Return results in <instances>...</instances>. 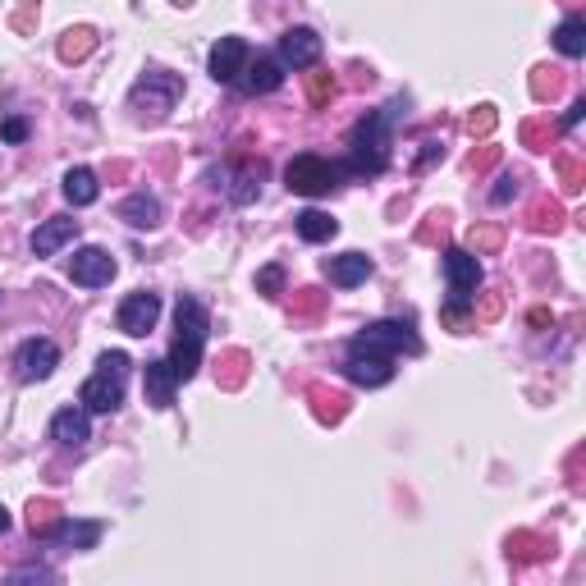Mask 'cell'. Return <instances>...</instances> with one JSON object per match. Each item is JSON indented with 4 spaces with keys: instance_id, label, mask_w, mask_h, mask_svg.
<instances>
[{
    "instance_id": "6da1fadb",
    "label": "cell",
    "mask_w": 586,
    "mask_h": 586,
    "mask_svg": "<svg viewBox=\"0 0 586 586\" xmlns=\"http://www.w3.org/2000/svg\"><path fill=\"white\" fill-rule=\"evenodd\" d=\"M408 115V101L394 97L390 106L371 110L367 120H358L353 138H348V170L353 174H380L390 165V142H394V129L399 120Z\"/></svg>"
},
{
    "instance_id": "7a4b0ae2",
    "label": "cell",
    "mask_w": 586,
    "mask_h": 586,
    "mask_svg": "<svg viewBox=\"0 0 586 586\" xmlns=\"http://www.w3.org/2000/svg\"><path fill=\"white\" fill-rule=\"evenodd\" d=\"M207 330H211L207 307L197 303V298H179V307H174V344H170V358H165L179 385H184V380H193L197 371H202Z\"/></svg>"
},
{
    "instance_id": "3957f363",
    "label": "cell",
    "mask_w": 586,
    "mask_h": 586,
    "mask_svg": "<svg viewBox=\"0 0 586 586\" xmlns=\"http://www.w3.org/2000/svg\"><path fill=\"white\" fill-rule=\"evenodd\" d=\"M394 353H422V339L408 321H371L348 339V358H390Z\"/></svg>"
},
{
    "instance_id": "277c9868",
    "label": "cell",
    "mask_w": 586,
    "mask_h": 586,
    "mask_svg": "<svg viewBox=\"0 0 586 586\" xmlns=\"http://www.w3.org/2000/svg\"><path fill=\"white\" fill-rule=\"evenodd\" d=\"M97 376L87 380L83 390H78V403H83V413H115L124 403V376H129V358L124 353H101L97 362Z\"/></svg>"
},
{
    "instance_id": "5b68a950",
    "label": "cell",
    "mask_w": 586,
    "mask_h": 586,
    "mask_svg": "<svg viewBox=\"0 0 586 586\" xmlns=\"http://www.w3.org/2000/svg\"><path fill=\"white\" fill-rule=\"evenodd\" d=\"M179 97H184V78H179V74H165V69L142 74L138 83H133V92H129L133 110H142L147 120H165V115L179 106Z\"/></svg>"
},
{
    "instance_id": "8992f818",
    "label": "cell",
    "mask_w": 586,
    "mask_h": 586,
    "mask_svg": "<svg viewBox=\"0 0 586 586\" xmlns=\"http://www.w3.org/2000/svg\"><path fill=\"white\" fill-rule=\"evenodd\" d=\"M284 184H289V193L326 197L330 188H339V165L326 161V156H316V152H303V156H293V161H289Z\"/></svg>"
},
{
    "instance_id": "52a82bcc",
    "label": "cell",
    "mask_w": 586,
    "mask_h": 586,
    "mask_svg": "<svg viewBox=\"0 0 586 586\" xmlns=\"http://www.w3.org/2000/svg\"><path fill=\"white\" fill-rule=\"evenodd\" d=\"M445 280H449V303L454 312H472L477 303V284H481V261L463 248H445Z\"/></svg>"
},
{
    "instance_id": "ba28073f",
    "label": "cell",
    "mask_w": 586,
    "mask_h": 586,
    "mask_svg": "<svg viewBox=\"0 0 586 586\" xmlns=\"http://www.w3.org/2000/svg\"><path fill=\"white\" fill-rule=\"evenodd\" d=\"M55 367H60V348H55L51 339H23L19 353H14V376H19L23 385L46 380Z\"/></svg>"
},
{
    "instance_id": "9c48e42d",
    "label": "cell",
    "mask_w": 586,
    "mask_h": 586,
    "mask_svg": "<svg viewBox=\"0 0 586 586\" xmlns=\"http://www.w3.org/2000/svg\"><path fill=\"white\" fill-rule=\"evenodd\" d=\"M115 257H110L106 248H78L74 261H69V280L83 284V289H101V284L115 280Z\"/></svg>"
},
{
    "instance_id": "30bf717a",
    "label": "cell",
    "mask_w": 586,
    "mask_h": 586,
    "mask_svg": "<svg viewBox=\"0 0 586 586\" xmlns=\"http://www.w3.org/2000/svg\"><path fill=\"white\" fill-rule=\"evenodd\" d=\"M115 321H120V330L133 339L152 335L156 321H161V298H156V293H129L120 303V316H115Z\"/></svg>"
},
{
    "instance_id": "8fae6325",
    "label": "cell",
    "mask_w": 586,
    "mask_h": 586,
    "mask_svg": "<svg viewBox=\"0 0 586 586\" xmlns=\"http://www.w3.org/2000/svg\"><path fill=\"white\" fill-rule=\"evenodd\" d=\"M284 69H316V60H321V37L312 33V28H289V33L280 37V55H275Z\"/></svg>"
},
{
    "instance_id": "7c38bea8",
    "label": "cell",
    "mask_w": 586,
    "mask_h": 586,
    "mask_svg": "<svg viewBox=\"0 0 586 586\" xmlns=\"http://www.w3.org/2000/svg\"><path fill=\"white\" fill-rule=\"evenodd\" d=\"M207 69L216 83H239V74L248 69V42H243V37H220V42L211 46Z\"/></svg>"
},
{
    "instance_id": "4fadbf2b",
    "label": "cell",
    "mask_w": 586,
    "mask_h": 586,
    "mask_svg": "<svg viewBox=\"0 0 586 586\" xmlns=\"http://www.w3.org/2000/svg\"><path fill=\"white\" fill-rule=\"evenodd\" d=\"M174 390H179V380H174V371H170V362L165 358H156V362H147L142 367V394H147V403L152 408H174Z\"/></svg>"
},
{
    "instance_id": "5bb4252c",
    "label": "cell",
    "mask_w": 586,
    "mask_h": 586,
    "mask_svg": "<svg viewBox=\"0 0 586 586\" xmlns=\"http://www.w3.org/2000/svg\"><path fill=\"white\" fill-rule=\"evenodd\" d=\"M280 83H284V65L275 55H257V60H248V69L239 74V87L248 97H266V92H275Z\"/></svg>"
},
{
    "instance_id": "9a60e30c",
    "label": "cell",
    "mask_w": 586,
    "mask_h": 586,
    "mask_svg": "<svg viewBox=\"0 0 586 586\" xmlns=\"http://www.w3.org/2000/svg\"><path fill=\"white\" fill-rule=\"evenodd\" d=\"M239 161V170L229 174V202L234 207H248V202H257L261 197V179H266V161H243V156H234Z\"/></svg>"
},
{
    "instance_id": "2e32d148",
    "label": "cell",
    "mask_w": 586,
    "mask_h": 586,
    "mask_svg": "<svg viewBox=\"0 0 586 586\" xmlns=\"http://www.w3.org/2000/svg\"><path fill=\"white\" fill-rule=\"evenodd\" d=\"M51 440L65 449H83L87 440H92V422H87L83 408H60V413L51 417Z\"/></svg>"
},
{
    "instance_id": "e0dca14e",
    "label": "cell",
    "mask_w": 586,
    "mask_h": 586,
    "mask_svg": "<svg viewBox=\"0 0 586 586\" xmlns=\"http://www.w3.org/2000/svg\"><path fill=\"white\" fill-rule=\"evenodd\" d=\"M74 234H78L74 216H51V220H42V225L33 229V252L37 257H55L65 243H74Z\"/></svg>"
},
{
    "instance_id": "ac0fdd59",
    "label": "cell",
    "mask_w": 586,
    "mask_h": 586,
    "mask_svg": "<svg viewBox=\"0 0 586 586\" xmlns=\"http://www.w3.org/2000/svg\"><path fill=\"white\" fill-rule=\"evenodd\" d=\"M307 403H312V417L321 426H339L348 417V394H339V390H330V385H307Z\"/></svg>"
},
{
    "instance_id": "d6986e66",
    "label": "cell",
    "mask_w": 586,
    "mask_h": 586,
    "mask_svg": "<svg viewBox=\"0 0 586 586\" xmlns=\"http://www.w3.org/2000/svg\"><path fill=\"white\" fill-rule=\"evenodd\" d=\"M344 376L353 380V385H362V390H380V385L394 380V362L390 358H348Z\"/></svg>"
},
{
    "instance_id": "ffe728a7",
    "label": "cell",
    "mask_w": 586,
    "mask_h": 586,
    "mask_svg": "<svg viewBox=\"0 0 586 586\" xmlns=\"http://www.w3.org/2000/svg\"><path fill=\"white\" fill-rule=\"evenodd\" d=\"M371 271H376V266H371L367 252H344V257H330L326 261L330 284H339V289H353V284H362Z\"/></svg>"
},
{
    "instance_id": "44dd1931",
    "label": "cell",
    "mask_w": 586,
    "mask_h": 586,
    "mask_svg": "<svg viewBox=\"0 0 586 586\" xmlns=\"http://www.w3.org/2000/svg\"><path fill=\"white\" fill-rule=\"evenodd\" d=\"M42 541H60V545H74V550H92L101 541V522H74V518H60Z\"/></svg>"
},
{
    "instance_id": "7402d4cb",
    "label": "cell",
    "mask_w": 586,
    "mask_h": 586,
    "mask_svg": "<svg viewBox=\"0 0 586 586\" xmlns=\"http://www.w3.org/2000/svg\"><path fill=\"white\" fill-rule=\"evenodd\" d=\"M120 220L133 229H156L161 225V202H156L152 193H133L120 202Z\"/></svg>"
},
{
    "instance_id": "603a6c76",
    "label": "cell",
    "mask_w": 586,
    "mask_h": 586,
    "mask_svg": "<svg viewBox=\"0 0 586 586\" xmlns=\"http://www.w3.org/2000/svg\"><path fill=\"white\" fill-rule=\"evenodd\" d=\"M554 554V541L541 532H513L509 536V559L513 564H541V559H550Z\"/></svg>"
},
{
    "instance_id": "cb8c5ba5",
    "label": "cell",
    "mask_w": 586,
    "mask_h": 586,
    "mask_svg": "<svg viewBox=\"0 0 586 586\" xmlns=\"http://www.w3.org/2000/svg\"><path fill=\"white\" fill-rule=\"evenodd\" d=\"M97 51V33L87 28V23H78V28H69L65 37H60V46H55V55L65 60V65H78V60H87V55Z\"/></svg>"
},
{
    "instance_id": "d4e9b609",
    "label": "cell",
    "mask_w": 586,
    "mask_h": 586,
    "mask_svg": "<svg viewBox=\"0 0 586 586\" xmlns=\"http://www.w3.org/2000/svg\"><path fill=\"white\" fill-rule=\"evenodd\" d=\"M65 197L74 202V207H92L101 197V184H97V174L87 170V165H74V170L65 174Z\"/></svg>"
},
{
    "instance_id": "484cf974",
    "label": "cell",
    "mask_w": 586,
    "mask_h": 586,
    "mask_svg": "<svg viewBox=\"0 0 586 586\" xmlns=\"http://www.w3.org/2000/svg\"><path fill=\"white\" fill-rule=\"evenodd\" d=\"M554 46L568 55V60H582L586 55V14H568L559 23V33H554Z\"/></svg>"
},
{
    "instance_id": "4316f807",
    "label": "cell",
    "mask_w": 586,
    "mask_h": 586,
    "mask_svg": "<svg viewBox=\"0 0 586 586\" xmlns=\"http://www.w3.org/2000/svg\"><path fill=\"white\" fill-rule=\"evenodd\" d=\"M248 371H252L248 353H243V348H225V353H220V367H216L220 390H239L243 380H248Z\"/></svg>"
},
{
    "instance_id": "83f0119b",
    "label": "cell",
    "mask_w": 586,
    "mask_h": 586,
    "mask_svg": "<svg viewBox=\"0 0 586 586\" xmlns=\"http://www.w3.org/2000/svg\"><path fill=\"white\" fill-rule=\"evenodd\" d=\"M298 234H303L307 243H330L339 234V220H330L326 211H316V207H307L303 216H298Z\"/></svg>"
},
{
    "instance_id": "f1b7e54d",
    "label": "cell",
    "mask_w": 586,
    "mask_h": 586,
    "mask_svg": "<svg viewBox=\"0 0 586 586\" xmlns=\"http://www.w3.org/2000/svg\"><path fill=\"white\" fill-rule=\"evenodd\" d=\"M504 248V229L500 225H472L467 229V248L472 257H490V252H500Z\"/></svg>"
},
{
    "instance_id": "f546056e",
    "label": "cell",
    "mask_w": 586,
    "mask_h": 586,
    "mask_svg": "<svg viewBox=\"0 0 586 586\" xmlns=\"http://www.w3.org/2000/svg\"><path fill=\"white\" fill-rule=\"evenodd\" d=\"M559 225H564V207L550 202V197H541V202L527 211V229H532V234H554Z\"/></svg>"
},
{
    "instance_id": "4dcf8cb0",
    "label": "cell",
    "mask_w": 586,
    "mask_h": 586,
    "mask_svg": "<svg viewBox=\"0 0 586 586\" xmlns=\"http://www.w3.org/2000/svg\"><path fill=\"white\" fill-rule=\"evenodd\" d=\"M554 170H559V188H564L568 197H577V193H582V184H586V165L577 161L573 152L554 156Z\"/></svg>"
},
{
    "instance_id": "1f68e13d",
    "label": "cell",
    "mask_w": 586,
    "mask_h": 586,
    "mask_svg": "<svg viewBox=\"0 0 586 586\" xmlns=\"http://www.w3.org/2000/svg\"><path fill=\"white\" fill-rule=\"evenodd\" d=\"M335 97H339V78L330 74V69H312V74H307V101H312V106H330Z\"/></svg>"
},
{
    "instance_id": "d6a6232c",
    "label": "cell",
    "mask_w": 586,
    "mask_h": 586,
    "mask_svg": "<svg viewBox=\"0 0 586 586\" xmlns=\"http://www.w3.org/2000/svg\"><path fill=\"white\" fill-rule=\"evenodd\" d=\"M559 92H564V69H554V65L532 69V97L536 101H554Z\"/></svg>"
},
{
    "instance_id": "836d02e7",
    "label": "cell",
    "mask_w": 586,
    "mask_h": 586,
    "mask_svg": "<svg viewBox=\"0 0 586 586\" xmlns=\"http://www.w3.org/2000/svg\"><path fill=\"white\" fill-rule=\"evenodd\" d=\"M326 303H330V293H321V289L307 284V289L293 293V316H298V321H316V316L326 312Z\"/></svg>"
},
{
    "instance_id": "e575fe53",
    "label": "cell",
    "mask_w": 586,
    "mask_h": 586,
    "mask_svg": "<svg viewBox=\"0 0 586 586\" xmlns=\"http://www.w3.org/2000/svg\"><path fill=\"white\" fill-rule=\"evenodd\" d=\"M55 522H60V504H55V500H33V504H28V527H33L37 541L51 532Z\"/></svg>"
},
{
    "instance_id": "d590c367",
    "label": "cell",
    "mask_w": 586,
    "mask_h": 586,
    "mask_svg": "<svg viewBox=\"0 0 586 586\" xmlns=\"http://www.w3.org/2000/svg\"><path fill=\"white\" fill-rule=\"evenodd\" d=\"M500 316H504V293L500 289L481 293V303H472V326H495Z\"/></svg>"
},
{
    "instance_id": "8d00e7d4",
    "label": "cell",
    "mask_w": 586,
    "mask_h": 586,
    "mask_svg": "<svg viewBox=\"0 0 586 586\" xmlns=\"http://www.w3.org/2000/svg\"><path fill=\"white\" fill-rule=\"evenodd\" d=\"M449 239V211H435V216H426V225L417 229V243H426V248H435V243Z\"/></svg>"
},
{
    "instance_id": "74e56055",
    "label": "cell",
    "mask_w": 586,
    "mask_h": 586,
    "mask_svg": "<svg viewBox=\"0 0 586 586\" xmlns=\"http://www.w3.org/2000/svg\"><path fill=\"white\" fill-rule=\"evenodd\" d=\"M495 124H500V110L495 106H477L472 115H467V133H472V138H490Z\"/></svg>"
},
{
    "instance_id": "f35d334b",
    "label": "cell",
    "mask_w": 586,
    "mask_h": 586,
    "mask_svg": "<svg viewBox=\"0 0 586 586\" xmlns=\"http://www.w3.org/2000/svg\"><path fill=\"white\" fill-rule=\"evenodd\" d=\"M522 147H532V152H550V147H554V133L545 129V124L527 120V124H522Z\"/></svg>"
},
{
    "instance_id": "ab89813d",
    "label": "cell",
    "mask_w": 586,
    "mask_h": 586,
    "mask_svg": "<svg viewBox=\"0 0 586 586\" xmlns=\"http://www.w3.org/2000/svg\"><path fill=\"white\" fill-rule=\"evenodd\" d=\"M500 147H490V142H486V147H477V152H472V156H467V170H472V174H490V170H495V165H500Z\"/></svg>"
},
{
    "instance_id": "60d3db41",
    "label": "cell",
    "mask_w": 586,
    "mask_h": 586,
    "mask_svg": "<svg viewBox=\"0 0 586 586\" xmlns=\"http://www.w3.org/2000/svg\"><path fill=\"white\" fill-rule=\"evenodd\" d=\"M257 293L280 298V293H284V266H266V271H257Z\"/></svg>"
},
{
    "instance_id": "b9f144b4",
    "label": "cell",
    "mask_w": 586,
    "mask_h": 586,
    "mask_svg": "<svg viewBox=\"0 0 586 586\" xmlns=\"http://www.w3.org/2000/svg\"><path fill=\"white\" fill-rule=\"evenodd\" d=\"M518 184H522V174H504L500 184L490 188V202H495V207H504V202H513V193H518Z\"/></svg>"
},
{
    "instance_id": "7bdbcfd3",
    "label": "cell",
    "mask_w": 586,
    "mask_h": 586,
    "mask_svg": "<svg viewBox=\"0 0 586 586\" xmlns=\"http://www.w3.org/2000/svg\"><path fill=\"white\" fill-rule=\"evenodd\" d=\"M440 156H445V147H440V142H422V156H417V165H413V170L422 174L426 165H435V161H440Z\"/></svg>"
},
{
    "instance_id": "ee69618b",
    "label": "cell",
    "mask_w": 586,
    "mask_h": 586,
    "mask_svg": "<svg viewBox=\"0 0 586 586\" xmlns=\"http://www.w3.org/2000/svg\"><path fill=\"white\" fill-rule=\"evenodd\" d=\"M0 138H5V142H23V138H28V124H23V120H5V124H0Z\"/></svg>"
},
{
    "instance_id": "f6af8a7d",
    "label": "cell",
    "mask_w": 586,
    "mask_h": 586,
    "mask_svg": "<svg viewBox=\"0 0 586 586\" xmlns=\"http://www.w3.org/2000/svg\"><path fill=\"white\" fill-rule=\"evenodd\" d=\"M582 115H586V101H573V106H568V115H564V120H559V129H577V124H582Z\"/></svg>"
},
{
    "instance_id": "bcb514c9",
    "label": "cell",
    "mask_w": 586,
    "mask_h": 586,
    "mask_svg": "<svg viewBox=\"0 0 586 586\" xmlns=\"http://www.w3.org/2000/svg\"><path fill=\"white\" fill-rule=\"evenodd\" d=\"M33 5H28V10H19V14H14V28H19V33H28V28H33Z\"/></svg>"
},
{
    "instance_id": "7dc6e473",
    "label": "cell",
    "mask_w": 586,
    "mask_h": 586,
    "mask_svg": "<svg viewBox=\"0 0 586 586\" xmlns=\"http://www.w3.org/2000/svg\"><path fill=\"white\" fill-rule=\"evenodd\" d=\"M532 326H554V316L545 312V307H536V312H532Z\"/></svg>"
},
{
    "instance_id": "c3c4849f",
    "label": "cell",
    "mask_w": 586,
    "mask_h": 586,
    "mask_svg": "<svg viewBox=\"0 0 586 586\" xmlns=\"http://www.w3.org/2000/svg\"><path fill=\"white\" fill-rule=\"evenodd\" d=\"M46 582V577H33V573H19V577H14V586H42Z\"/></svg>"
},
{
    "instance_id": "681fc988",
    "label": "cell",
    "mask_w": 586,
    "mask_h": 586,
    "mask_svg": "<svg viewBox=\"0 0 586 586\" xmlns=\"http://www.w3.org/2000/svg\"><path fill=\"white\" fill-rule=\"evenodd\" d=\"M10 532V513H5V504H0V536Z\"/></svg>"
}]
</instances>
